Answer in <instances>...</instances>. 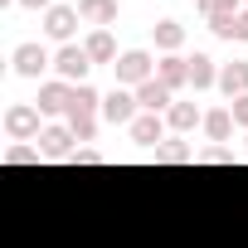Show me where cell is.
<instances>
[{
	"mask_svg": "<svg viewBox=\"0 0 248 248\" xmlns=\"http://www.w3.org/2000/svg\"><path fill=\"white\" fill-rule=\"evenodd\" d=\"M156 78H161L170 93L190 88V59H180V54H161V59H156Z\"/></svg>",
	"mask_w": 248,
	"mask_h": 248,
	"instance_id": "10",
	"label": "cell"
},
{
	"mask_svg": "<svg viewBox=\"0 0 248 248\" xmlns=\"http://www.w3.org/2000/svg\"><path fill=\"white\" fill-rule=\"evenodd\" d=\"M78 15H83L88 25L107 30V25H117V0H78Z\"/></svg>",
	"mask_w": 248,
	"mask_h": 248,
	"instance_id": "16",
	"label": "cell"
},
{
	"mask_svg": "<svg viewBox=\"0 0 248 248\" xmlns=\"http://www.w3.org/2000/svg\"><path fill=\"white\" fill-rule=\"evenodd\" d=\"M88 68H93V59H88V49L83 44H63L59 54H54V73L63 78V83H88Z\"/></svg>",
	"mask_w": 248,
	"mask_h": 248,
	"instance_id": "3",
	"label": "cell"
},
{
	"mask_svg": "<svg viewBox=\"0 0 248 248\" xmlns=\"http://www.w3.org/2000/svg\"><path fill=\"white\" fill-rule=\"evenodd\" d=\"M112 68H117V88H132V93H137L141 83H151V78H156V59H151L146 49H127Z\"/></svg>",
	"mask_w": 248,
	"mask_h": 248,
	"instance_id": "1",
	"label": "cell"
},
{
	"mask_svg": "<svg viewBox=\"0 0 248 248\" xmlns=\"http://www.w3.org/2000/svg\"><path fill=\"white\" fill-rule=\"evenodd\" d=\"M229 112H233V127H243V132H248V93H243V97H233V102H229Z\"/></svg>",
	"mask_w": 248,
	"mask_h": 248,
	"instance_id": "24",
	"label": "cell"
},
{
	"mask_svg": "<svg viewBox=\"0 0 248 248\" xmlns=\"http://www.w3.org/2000/svg\"><path fill=\"white\" fill-rule=\"evenodd\" d=\"M68 127H73L78 141H93L97 137V117H68Z\"/></svg>",
	"mask_w": 248,
	"mask_h": 248,
	"instance_id": "23",
	"label": "cell"
},
{
	"mask_svg": "<svg viewBox=\"0 0 248 248\" xmlns=\"http://www.w3.org/2000/svg\"><path fill=\"white\" fill-rule=\"evenodd\" d=\"M204 137H209V141H229V137H233V112H229V107L204 112Z\"/></svg>",
	"mask_w": 248,
	"mask_h": 248,
	"instance_id": "19",
	"label": "cell"
},
{
	"mask_svg": "<svg viewBox=\"0 0 248 248\" xmlns=\"http://www.w3.org/2000/svg\"><path fill=\"white\" fill-rule=\"evenodd\" d=\"M233 39H238V44H248V5L233 15Z\"/></svg>",
	"mask_w": 248,
	"mask_h": 248,
	"instance_id": "27",
	"label": "cell"
},
{
	"mask_svg": "<svg viewBox=\"0 0 248 248\" xmlns=\"http://www.w3.org/2000/svg\"><path fill=\"white\" fill-rule=\"evenodd\" d=\"M20 5H30V10H49L54 0H20Z\"/></svg>",
	"mask_w": 248,
	"mask_h": 248,
	"instance_id": "29",
	"label": "cell"
},
{
	"mask_svg": "<svg viewBox=\"0 0 248 248\" xmlns=\"http://www.w3.org/2000/svg\"><path fill=\"white\" fill-rule=\"evenodd\" d=\"M166 127L185 137V132H195V127H204V112H200L195 102H175V107L166 112Z\"/></svg>",
	"mask_w": 248,
	"mask_h": 248,
	"instance_id": "13",
	"label": "cell"
},
{
	"mask_svg": "<svg viewBox=\"0 0 248 248\" xmlns=\"http://www.w3.org/2000/svg\"><path fill=\"white\" fill-rule=\"evenodd\" d=\"M73 141H78V137H73V127H44V132H39V141H34V146H39V151H44V161H68V156H73V151H78V146H73Z\"/></svg>",
	"mask_w": 248,
	"mask_h": 248,
	"instance_id": "8",
	"label": "cell"
},
{
	"mask_svg": "<svg viewBox=\"0 0 248 248\" xmlns=\"http://www.w3.org/2000/svg\"><path fill=\"white\" fill-rule=\"evenodd\" d=\"M151 39H156L161 54H180V44H185V25H180V20H161V25H151Z\"/></svg>",
	"mask_w": 248,
	"mask_h": 248,
	"instance_id": "14",
	"label": "cell"
},
{
	"mask_svg": "<svg viewBox=\"0 0 248 248\" xmlns=\"http://www.w3.org/2000/svg\"><path fill=\"white\" fill-rule=\"evenodd\" d=\"M39 161H44V151L30 146V141H15V146L5 151V166H39Z\"/></svg>",
	"mask_w": 248,
	"mask_h": 248,
	"instance_id": "21",
	"label": "cell"
},
{
	"mask_svg": "<svg viewBox=\"0 0 248 248\" xmlns=\"http://www.w3.org/2000/svg\"><path fill=\"white\" fill-rule=\"evenodd\" d=\"M83 49H88L93 63H117V59H122V54H117V39H112L107 30H93V34L83 39Z\"/></svg>",
	"mask_w": 248,
	"mask_h": 248,
	"instance_id": "15",
	"label": "cell"
},
{
	"mask_svg": "<svg viewBox=\"0 0 248 248\" xmlns=\"http://www.w3.org/2000/svg\"><path fill=\"white\" fill-rule=\"evenodd\" d=\"M156 161H161V166H185V161H200V156H195L185 141H161V146H156Z\"/></svg>",
	"mask_w": 248,
	"mask_h": 248,
	"instance_id": "20",
	"label": "cell"
},
{
	"mask_svg": "<svg viewBox=\"0 0 248 248\" xmlns=\"http://www.w3.org/2000/svg\"><path fill=\"white\" fill-rule=\"evenodd\" d=\"M200 166H233V151L214 146V151H204V156H200Z\"/></svg>",
	"mask_w": 248,
	"mask_h": 248,
	"instance_id": "25",
	"label": "cell"
},
{
	"mask_svg": "<svg viewBox=\"0 0 248 248\" xmlns=\"http://www.w3.org/2000/svg\"><path fill=\"white\" fill-rule=\"evenodd\" d=\"M68 161H73V166H97V161H102V156H97V151H88V146H78V151H73V156H68Z\"/></svg>",
	"mask_w": 248,
	"mask_h": 248,
	"instance_id": "28",
	"label": "cell"
},
{
	"mask_svg": "<svg viewBox=\"0 0 248 248\" xmlns=\"http://www.w3.org/2000/svg\"><path fill=\"white\" fill-rule=\"evenodd\" d=\"M39 117H44V112H39L34 102H15V107L5 112V137H10V141H39V132H44Z\"/></svg>",
	"mask_w": 248,
	"mask_h": 248,
	"instance_id": "2",
	"label": "cell"
},
{
	"mask_svg": "<svg viewBox=\"0 0 248 248\" xmlns=\"http://www.w3.org/2000/svg\"><path fill=\"white\" fill-rule=\"evenodd\" d=\"M204 20H219V15H238V0H195Z\"/></svg>",
	"mask_w": 248,
	"mask_h": 248,
	"instance_id": "22",
	"label": "cell"
},
{
	"mask_svg": "<svg viewBox=\"0 0 248 248\" xmlns=\"http://www.w3.org/2000/svg\"><path fill=\"white\" fill-rule=\"evenodd\" d=\"M68 117H102V93L93 83H78L73 88V102H68Z\"/></svg>",
	"mask_w": 248,
	"mask_h": 248,
	"instance_id": "12",
	"label": "cell"
},
{
	"mask_svg": "<svg viewBox=\"0 0 248 248\" xmlns=\"http://www.w3.org/2000/svg\"><path fill=\"white\" fill-rule=\"evenodd\" d=\"M214 83H219L214 59H209V54H195V59H190V88H195V93H209Z\"/></svg>",
	"mask_w": 248,
	"mask_h": 248,
	"instance_id": "17",
	"label": "cell"
},
{
	"mask_svg": "<svg viewBox=\"0 0 248 248\" xmlns=\"http://www.w3.org/2000/svg\"><path fill=\"white\" fill-rule=\"evenodd\" d=\"M243 5H248V0H243Z\"/></svg>",
	"mask_w": 248,
	"mask_h": 248,
	"instance_id": "30",
	"label": "cell"
},
{
	"mask_svg": "<svg viewBox=\"0 0 248 248\" xmlns=\"http://www.w3.org/2000/svg\"><path fill=\"white\" fill-rule=\"evenodd\" d=\"M219 88L229 93V102L243 97V93H248V63H224V68H219Z\"/></svg>",
	"mask_w": 248,
	"mask_h": 248,
	"instance_id": "18",
	"label": "cell"
},
{
	"mask_svg": "<svg viewBox=\"0 0 248 248\" xmlns=\"http://www.w3.org/2000/svg\"><path fill=\"white\" fill-rule=\"evenodd\" d=\"M209 30H214L219 39H233V15H219V20H209Z\"/></svg>",
	"mask_w": 248,
	"mask_h": 248,
	"instance_id": "26",
	"label": "cell"
},
{
	"mask_svg": "<svg viewBox=\"0 0 248 248\" xmlns=\"http://www.w3.org/2000/svg\"><path fill=\"white\" fill-rule=\"evenodd\" d=\"M78 5H49L44 10V34L59 39V44H73V30H78Z\"/></svg>",
	"mask_w": 248,
	"mask_h": 248,
	"instance_id": "7",
	"label": "cell"
},
{
	"mask_svg": "<svg viewBox=\"0 0 248 248\" xmlns=\"http://www.w3.org/2000/svg\"><path fill=\"white\" fill-rule=\"evenodd\" d=\"M102 122H112V127H132V122H137V93L132 88L102 93Z\"/></svg>",
	"mask_w": 248,
	"mask_h": 248,
	"instance_id": "4",
	"label": "cell"
},
{
	"mask_svg": "<svg viewBox=\"0 0 248 248\" xmlns=\"http://www.w3.org/2000/svg\"><path fill=\"white\" fill-rule=\"evenodd\" d=\"M127 132H132L137 146H151V151H156V146L166 141V117H161V112H137V122H132Z\"/></svg>",
	"mask_w": 248,
	"mask_h": 248,
	"instance_id": "9",
	"label": "cell"
},
{
	"mask_svg": "<svg viewBox=\"0 0 248 248\" xmlns=\"http://www.w3.org/2000/svg\"><path fill=\"white\" fill-rule=\"evenodd\" d=\"M137 107H141V112H170V107H175V93H170L161 78H151V83L137 88Z\"/></svg>",
	"mask_w": 248,
	"mask_h": 248,
	"instance_id": "11",
	"label": "cell"
},
{
	"mask_svg": "<svg viewBox=\"0 0 248 248\" xmlns=\"http://www.w3.org/2000/svg\"><path fill=\"white\" fill-rule=\"evenodd\" d=\"M68 102H73V83H63V78H44L39 83V97H34V107L44 112V117H68Z\"/></svg>",
	"mask_w": 248,
	"mask_h": 248,
	"instance_id": "6",
	"label": "cell"
},
{
	"mask_svg": "<svg viewBox=\"0 0 248 248\" xmlns=\"http://www.w3.org/2000/svg\"><path fill=\"white\" fill-rule=\"evenodd\" d=\"M10 68H15L20 78H39L44 68H54V54H49L44 44H34V39H30V44H20V49L10 54Z\"/></svg>",
	"mask_w": 248,
	"mask_h": 248,
	"instance_id": "5",
	"label": "cell"
}]
</instances>
